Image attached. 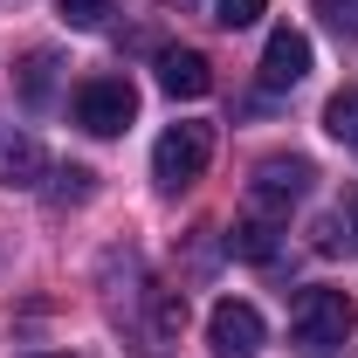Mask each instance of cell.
Masks as SVG:
<instances>
[{"label":"cell","instance_id":"17","mask_svg":"<svg viewBox=\"0 0 358 358\" xmlns=\"http://www.w3.org/2000/svg\"><path fill=\"white\" fill-rule=\"evenodd\" d=\"M28 358H83V352H28Z\"/></svg>","mask_w":358,"mask_h":358},{"label":"cell","instance_id":"13","mask_svg":"<svg viewBox=\"0 0 358 358\" xmlns=\"http://www.w3.org/2000/svg\"><path fill=\"white\" fill-rule=\"evenodd\" d=\"M55 14H62L69 28H103V21L117 14V0H55Z\"/></svg>","mask_w":358,"mask_h":358},{"label":"cell","instance_id":"8","mask_svg":"<svg viewBox=\"0 0 358 358\" xmlns=\"http://www.w3.org/2000/svg\"><path fill=\"white\" fill-rule=\"evenodd\" d=\"M159 90L166 96H207L214 90V62L200 48H159Z\"/></svg>","mask_w":358,"mask_h":358},{"label":"cell","instance_id":"6","mask_svg":"<svg viewBox=\"0 0 358 358\" xmlns=\"http://www.w3.org/2000/svg\"><path fill=\"white\" fill-rule=\"evenodd\" d=\"M262 310L255 303H214V317H207V345H214V358H255L262 352Z\"/></svg>","mask_w":358,"mask_h":358},{"label":"cell","instance_id":"18","mask_svg":"<svg viewBox=\"0 0 358 358\" xmlns=\"http://www.w3.org/2000/svg\"><path fill=\"white\" fill-rule=\"evenodd\" d=\"M352 248H358V207H352Z\"/></svg>","mask_w":358,"mask_h":358},{"label":"cell","instance_id":"10","mask_svg":"<svg viewBox=\"0 0 358 358\" xmlns=\"http://www.w3.org/2000/svg\"><path fill=\"white\" fill-rule=\"evenodd\" d=\"M275 234H282V221H268V214H248V221H234L227 248H234L241 262H275Z\"/></svg>","mask_w":358,"mask_h":358},{"label":"cell","instance_id":"7","mask_svg":"<svg viewBox=\"0 0 358 358\" xmlns=\"http://www.w3.org/2000/svg\"><path fill=\"white\" fill-rule=\"evenodd\" d=\"M310 76V35H296V28H275L262 48V90H296Z\"/></svg>","mask_w":358,"mask_h":358},{"label":"cell","instance_id":"4","mask_svg":"<svg viewBox=\"0 0 358 358\" xmlns=\"http://www.w3.org/2000/svg\"><path fill=\"white\" fill-rule=\"evenodd\" d=\"M310 159H262L255 179H248V214H268V221H282L303 193H310Z\"/></svg>","mask_w":358,"mask_h":358},{"label":"cell","instance_id":"3","mask_svg":"<svg viewBox=\"0 0 358 358\" xmlns=\"http://www.w3.org/2000/svg\"><path fill=\"white\" fill-rule=\"evenodd\" d=\"M207 159H214V124H173V131L152 145V179L179 193V186H193V179L207 173Z\"/></svg>","mask_w":358,"mask_h":358},{"label":"cell","instance_id":"12","mask_svg":"<svg viewBox=\"0 0 358 358\" xmlns=\"http://www.w3.org/2000/svg\"><path fill=\"white\" fill-rule=\"evenodd\" d=\"M48 83H55V55H48V48H35V55H28V69H21V96L42 110V103H48Z\"/></svg>","mask_w":358,"mask_h":358},{"label":"cell","instance_id":"15","mask_svg":"<svg viewBox=\"0 0 358 358\" xmlns=\"http://www.w3.org/2000/svg\"><path fill=\"white\" fill-rule=\"evenodd\" d=\"M310 7L338 28V35H358V7H352V0H310Z\"/></svg>","mask_w":358,"mask_h":358},{"label":"cell","instance_id":"1","mask_svg":"<svg viewBox=\"0 0 358 358\" xmlns=\"http://www.w3.org/2000/svg\"><path fill=\"white\" fill-rule=\"evenodd\" d=\"M117 324L131 331L138 358H166L179 345V331H186V296L179 289H159V282H138L131 296L117 303Z\"/></svg>","mask_w":358,"mask_h":358},{"label":"cell","instance_id":"2","mask_svg":"<svg viewBox=\"0 0 358 358\" xmlns=\"http://www.w3.org/2000/svg\"><path fill=\"white\" fill-rule=\"evenodd\" d=\"M352 296L345 289H303L296 310H289V345L303 358H338L345 338H352Z\"/></svg>","mask_w":358,"mask_h":358},{"label":"cell","instance_id":"16","mask_svg":"<svg viewBox=\"0 0 358 358\" xmlns=\"http://www.w3.org/2000/svg\"><path fill=\"white\" fill-rule=\"evenodd\" d=\"M55 179H62V186H55V207H69V200H90V173H83V166H62Z\"/></svg>","mask_w":358,"mask_h":358},{"label":"cell","instance_id":"14","mask_svg":"<svg viewBox=\"0 0 358 358\" xmlns=\"http://www.w3.org/2000/svg\"><path fill=\"white\" fill-rule=\"evenodd\" d=\"M262 7L268 0H214V21H221V28H255Z\"/></svg>","mask_w":358,"mask_h":358},{"label":"cell","instance_id":"5","mask_svg":"<svg viewBox=\"0 0 358 358\" xmlns=\"http://www.w3.org/2000/svg\"><path fill=\"white\" fill-rule=\"evenodd\" d=\"M131 117H138V90L124 83V76H90V83L76 90V124H83V131L117 138Z\"/></svg>","mask_w":358,"mask_h":358},{"label":"cell","instance_id":"9","mask_svg":"<svg viewBox=\"0 0 358 358\" xmlns=\"http://www.w3.org/2000/svg\"><path fill=\"white\" fill-rule=\"evenodd\" d=\"M42 173H48V152L35 138H7L0 145V186H42Z\"/></svg>","mask_w":358,"mask_h":358},{"label":"cell","instance_id":"11","mask_svg":"<svg viewBox=\"0 0 358 358\" xmlns=\"http://www.w3.org/2000/svg\"><path fill=\"white\" fill-rule=\"evenodd\" d=\"M324 131L338 138L345 152H358V90H338V96L324 103Z\"/></svg>","mask_w":358,"mask_h":358}]
</instances>
